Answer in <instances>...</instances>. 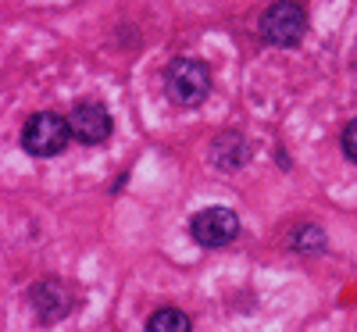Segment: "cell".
Returning <instances> with one entry per match:
<instances>
[{"mask_svg":"<svg viewBox=\"0 0 357 332\" xmlns=\"http://www.w3.org/2000/svg\"><path fill=\"white\" fill-rule=\"evenodd\" d=\"M29 304H33V311H36V318L43 325H54V322H65L75 311V293L65 282L47 279V282H40L33 293H29Z\"/></svg>","mask_w":357,"mask_h":332,"instance_id":"cell-6","label":"cell"},{"mask_svg":"<svg viewBox=\"0 0 357 332\" xmlns=\"http://www.w3.org/2000/svg\"><path fill=\"white\" fill-rule=\"evenodd\" d=\"M343 154L357 165V118H354V122L343 129Z\"/></svg>","mask_w":357,"mask_h":332,"instance_id":"cell-10","label":"cell"},{"mask_svg":"<svg viewBox=\"0 0 357 332\" xmlns=\"http://www.w3.org/2000/svg\"><path fill=\"white\" fill-rule=\"evenodd\" d=\"M165 93L178 107H197L211 93V72L197 57H175L165 68Z\"/></svg>","mask_w":357,"mask_h":332,"instance_id":"cell-1","label":"cell"},{"mask_svg":"<svg viewBox=\"0 0 357 332\" xmlns=\"http://www.w3.org/2000/svg\"><path fill=\"white\" fill-rule=\"evenodd\" d=\"M190 236L207 250L229 247L232 239L240 236V218H236V211H229V207H207L200 215H193Z\"/></svg>","mask_w":357,"mask_h":332,"instance_id":"cell-4","label":"cell"},{"mask_svg":"<svg viewBox=\"0 0 357 332\" xmlns=\"http://www.w3.org/2000/svg\"><path fill=\"white\" fill-rule=\"evenodd\" d=\"M247 158H250V150H247V139L240 133H222L211 143V161L222 172H236L240 165H247Z\"/></svg>","mask_w":357,"mask_h":332,"instance_id":"cell-7","label":"cell"},{"mask_svg":"<svg viewBox=\"0 0 357 332\" xmlns=\"http://www.w3.org/2000/svg\"><path fill=\"white\" fill-rule=\"evenodd\" d=\"M146 332H193V322L178 308H158L146 318Z\"/></svg>","mask_w":357,"mask_h":332,"instance_id":"cell-8","label":"cell"},{"mask_svg":"<svg viewBox=\"0 0 357 332\" xmlns=\"http://www.w3.org/2000/svg\"><path fill=\"white\" fill-rule=\"evenodd\" d=\"M68 126H72V136L86 146H100L107 136H111V114L100 100H79L72 111H68Z\"/></svg>","mask_w":357,"mask_h":332,"instance_id":"cell-5","label":"cell"},{"mask_svg":"<svg viewBox=\"0 0 357 332\" xmlns=\"http://www.w3.org/2000/svg\"><path fill=\"white\" fill-rule=\"evenodd\" d=\"M307 33V11L301 0H275L261 15V36L272 47H296Z\"/></svg>","mask_w":357,"mask_h":332,"instance_id":"cell-3","label":"cell"},{"mask_svg":"<svg viewBox=\"0 0 357 332\" xmlns=\"http://www.w3.org/2000/svg\"><path fill=\"white\" fill-rule=\"evenodd\" d=\"M68 139H72L68 114H57V111H40L22 126V146L33 158H57L68 146Z\"/></svg>","mask_w":357,"mask_h":332,"instance_id":"cell-2","label":"cell"},{"mask_svg":"<svg viewBox=\"0 0 357 332\" xmlns=\"http://www.w3.org/2000/svg\"><path fill=\"white\" fill-rule=\"evenodd\" d=\"M289 247L296 254H304V257H314V254L325 250V232L318 225H301V229L289 236Z\"/></svg>","mask_w":357,"mask_h":332,"instance_id":"cell-9","label":"cell"}]
</instances>
